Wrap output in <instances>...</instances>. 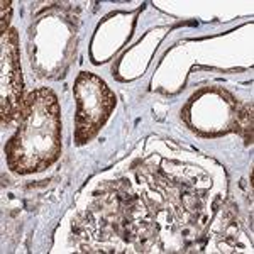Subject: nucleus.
<instances>
[{"mask_svg": "<svg viewBox=\"0 0 254 254\" xmlns=\"http://www.w3.org/2000/svg\"><path fill=\"white\" fill-rule=\"evenodd\" d=\"M58 151V104L49 90H38L27 98L20 129L7 146L9 163L19 173L38 171L51 165Z\"/></svg>", "mask_w": 254, "mask_h": 254, "instance_id": "obj_1", "label": "nucleus"}, {"mask_svg": "<svg viewBox=\"0 0 254 254\" xmlns=\"http://www.w3.org/2000/svg\"><path fill=\"white\" fill-rule=\"evenodd\" d=\"M76 97H78L76 136L80 142H83L92 137L98 129L92 110L95 109L98 116L105 121L116 104V98L104 81L90 75H81L76 81Z\"/></svg>", "mask_w": 254, "mask_h": 254, "instance_id": "obj_2", "label": "nucleus"}]
</instances>
